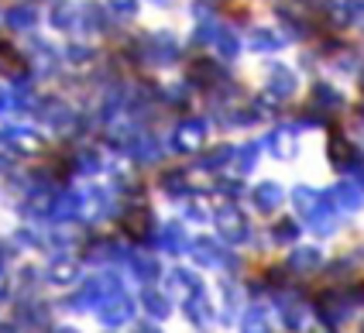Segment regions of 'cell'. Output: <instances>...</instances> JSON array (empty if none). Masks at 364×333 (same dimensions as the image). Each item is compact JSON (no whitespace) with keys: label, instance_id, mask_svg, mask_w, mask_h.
I'll list each match as a JSON object with an SVG mask.
<instances>
[]
</instances>
